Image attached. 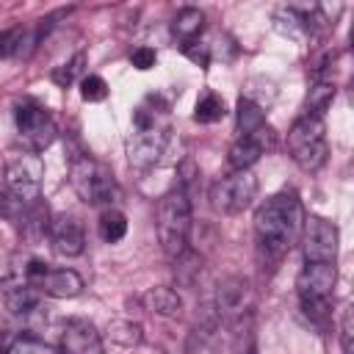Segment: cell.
Wrapping results in <instances>:
<instances>
[{"instance_id":"6da1fadb","label":"cell","mask_w":354,"mask_h":354,"mask_svg":"<svg viewBox=\"0 0 354 354\" xmlns=\"http://www.w3.org/2000/svg\"><path fill=\"white\" fill-rule=\"evenodd\" d=\"M304 210L293 191H279L268 196L254 210V238H257V254L268 266L279 263L301 235Z\"/></svg>"},{"instance_id":"7a4b0ae2","label":"cell","mask_w":354,"mask_h":354,"mask_svg":"<svg viewBox=\"0 0 354 354\" xmlns=\"http://www.w3.org/2000/svg\"><path fill=\"white\" fill-rule=\"evenodd\" d=\"M188 235H191V199L180 188L163 194L158 205V241L163 252L174 260L183 252H188Z\"/></svg>"},{"instance_id":"3957f363","label":"cell","mask_w":354,"mask_h":354,"mask_svg":"<svg viewBox=\"0 0 354 354\" xmlns=\"http://www.w3.org/2000/svg\"><path fill=\"white\" fill-rule=\"evenodd\" d=\"M69 185L75 188V194L86 202V205H108L119 196L116 180L111 174V169L88 155H80L72 160L69 166Z\"/></svg>"},{"instance_id":"277c9868","label":"cell","mask_w":354,"mask_h":354,"mask_svg":"<svg viewBox=\"0 0 354 354\" xmlns=\"http://www.w3.org/2000/svg\"><path fill=\"white\" fill-rule=\"evenodd\" d=\"M288 149L290 158L304 169L315 171L326 163L329 147H326V124L321 116H299L293 127L288 130Z\"/></svg>"},{"instance_id":"5b68a950","label":"cell","mask_w":354,"mask_h":354,"mask_svg":"<svg viewBox=\"0 0 354 354\" xmlns=\"http://www.w3.org/2000/svg\"><path fill=\"white\" fill-rule=\"evenodd\" d=\"M257 196V177L252 169H232L230 174H221L210 185V205L221 216H238L243 213Z\"/></svg>"},{"instance_id":"8992f818","label":"cell","mask_w":354,"mask_h":354,"mask_svg":"<svg viewBox=\"0 0 354 354\" xmlns=\"http://www.w3.org/2000/svg\"><path fill=\"white\" fill-rule=\"evenodd\" d=\"M337 282L335 263H304L296 277V290L307 315H324Z\"/></svg>"},{"instance_id":"52a82bcc","label":"cell","mask_w":354,"mask_h":354,"mask_svg":"<svg viewBox=\"0 0 354 354\" xmlns=\"http://www.w3.org/2000/svg\"><path fill=\"white\" fill-rule=\"evenodd\" d=\"M14 119H17V133H19L22 147L33 155L44 152L58 136V127H55L53 116L47 113V108H41L33 100L19 102L17 111H14Z\"/></svg>"},{"instance_id":"ba28073f","label":"cell","mask_w":354,"mask_h":354,"mask_svg":"<svg viewBox=\"0 0 354 354\" xmlns=\"http://www.w3.org/2000/svg\"><path fill=\"white\" fill-rule=\"evenodd\" d=\"M41 180H44V163H41V158L33 155V152L17 155L14 160H8L6 171H3L6 191H8L11 196H17L19 202H25V205L39 202Z\"/></svg>"},{"instance_id":"9c48e42d","label":"cell","mask_w":354,"mask_h":354,"mask_svg":"<svg viewBox=\"0 0 354 354\" xmlns=\"http://www.w3.org/2000/svg\"><path fill=\"white\" fill-rule=\"evenodd\" d=\"M299 241H301V252H304L307 263H335L340 232L332 221H326L321 216H310L301 224Z\"/></svg>"},{"instance_id":"30bf717a","label":"cell","mask_w":354,"mask_h":354,"mask_svg":"<svg viewBox=\"0 0 354 354\" xmlns=\"http://www.w3.org/2000/svg\"><path fill=\"white\" fill-rule=\"evenodd\" d=\"M252 307H254V299H252V288L243 277H227L221 285H218V293H216V310L224 321L230 324H238L243 318H252Z\"/></svg>"},{"instance_id":"8fae6325","label":"cell","mask_w":354,"mask_h":354,"mask_svg":"<svg viewBox=\"0 0 354 354\" xmlns=\"http://www.w3.org/2000/svg\"><path fill=\"white\" fill-rule=\"evenodd\" d=\"M166 149V130H160L155 122L138 124L130 144H127V158L133 169H152Z\"/></svg>"},{"instance_id":"7c38bea8","label":"cell","mask_w":354,"mask_h":354,"mask_svg":"<svg viewBox=\"0 0 354 354\" xmlns=\"http://www.w3.org/2000/svg\"><path fill=\"white\" fill-rule=\"evenodd\" d=\"M58 354H102V337L86 318H66L58 337Z\"/></svg>"},{"instance_id":"4fadbf2b","label":"cell","mask_w":354,"mask_h":354,"mask_svg":"<svg viewBox=\"0 0 354 354\" xmlns=\"http://www.w3.org/2000/svg\"><path fill=\"white\" fill-rule=\"evenodd\" d=\"M271 147H274V130L266 124L249 136H238L227 152V160L232 169H252L260 160V155H266Z\"/></svg>"},{"instance_id":"5bb4252c","label":"cell","mask_w":354,"mask_h":354,"mask_svg":"<svg viewBox=\"0 0 354 354\" xmlns=\"http://www.w3.org/2000/svg\"><path fill=\"white\" fill-rule=\"evenodd\" d=\"M50 243L58 257H77L86 249L83 224L75 216H58L50 221Z\"/></svg>"},{"instance_id":"9a60e30c","label":"cell","mask_w":354,"mask_h":354,"mask_svg":"<svg viewBox=\"0 0 354 354\" xmlns=\"http://www.w3.org/2000/svg\"><path fill=\"white\" fill-rule=\"evenodd\" d=\"M33 288L53 299H75L83 293V279L72 268H50L47 266V271L33 282Z\"/></svg>"},{"instance_id":"2e32d148","label":"cell","mask_w":354,"mask_h":354,"mask_svg":"<svg viewBox=\"0 0 354 354\" xmlns=\"http://www.w3.org/2000/svg\"><path fill=\"white\" fill-rule=\"evenodd\" d=\"M3 299L6 307L19 318H28L30 313L39 310V290L25 277H8L3 282Z\"/></svg>"},{"instance_id":"e0dca14e","label":"cell","mask_w":354,"mask_h":354,"mask_svg":"<svg viewBox=\"0 0 354 354\" xmlns=\"http://www.w3.org/2000/svg\"><path fill=\"white\" fill-rule=\"evenodd\" d=\"M202 28H205V14H202L199 8H180L177 17L171 19V36H174L183 47L194 44V41L199 39Z\"/></svg>"},{"instance_id":"ac0fdd59","label":"cell","mask_w":354,"mask_h":354,"mask_svg":"<svg viewBox=\"0 0 354 354\" xmlns=\"http://www.w3.org/2000/svg\"><path fill=\"white\" fill-rule=\"evenodd\" d=\"M144 301H147V310H149V313L163 315V318H174V315H180V310H183L180 293L171 290V288H152V290L144 296Z\"/></svg>"},{"instance_id":"d6986e66","label":"cell","mask_w":354,"mask_h":354,"mask_svg":"<svg viewBox=\"0 0 354 354\" xmlns=\"http://www.w3.org/2000/svg\"><path fill=\"white\" fill-rule=\"evenodd\" d=\"M266 127V113L257 102H252L249 97L238 100V136H249L254 130Z\"/></svg>"},{"instance_id":"ffe728a7","label":"cell","mask_w":354,"mask_h":354,"mask_svg":"<svg viewBox=\"0 0 354 354\" xmlns=\"http://www.w3.org/2000/svg\"><path fill=\"white\" fill-rule=\"evenodd\" d=\"M124 232H127V218H124V213L116 210V207H105L102 216H100V238H102L105 243H116V241L124 238Z\"/></svg>"},{"instance_id":"44dd1931","label":"cell","mask_w":354,"mask_h":354,"mask_svg":"<svg viewBox=\"0 0 354 354\" xmlns=\"http://www.w3.org/2000/svg\"><path fill=\"white\" fill-rule=\"evenodd\" d=\"M332 100H335V86L329 80H315V86L307 94V111L304 113L324 119V111L332 105Z\"/></svg>"},{"instance_id":"7402d4cb","label":"cell","mask_w":354,"mask_h":354,"mask_svg":"<svg viewBox=\"0 0 354 354\" xmlns=\"http://www.w3.org/2000/svg\"><path fill=\"white\" fill-rule=\"evenodd\" d=\"M6 354H58V348L44 343V340H39V337H33V335H17L6 346Z\"/></svg>"},{"instance_id":"603a6c76","label":"cell","mask_w":354,"mask_h":354,"mask_svg":"<svg viewBox=\"0 0 354 354\" xmlns=\"http://www.w3.org/2000/svg\"><path fill=\"white\" fill-rule=\"evenodd\" d=\"M227 108H224V100L218 94H205L199 102H196V111H194V119L202 122V124H213L218 119H224Z\"/></svg>"},{"instance_id":"cb8c5ba5","label":"cell","mask_w":354,"mask_h":354,"mask_svg":"<svg viewBox=\"0 0 354 354\" xmlns=\"http://www.w3.org/2000/svg\"><path fill=\"white\" fill-rule=\"evenodd\" d=\"M232 329H235L232 354H257V346H254V329H252V318H243V321L232 324Z\"/></svg>"},{"instance_id":"d4e9b609","label":"cell","mask_w":354,"mask_h":354,"mask_svg":"<svg viewBox=\"0 0 354 354\" xmlns=\"http://www.w3.org/2000/svg\"><path fill=\"white\" fill-rule=\"evenodd\" d=\"M83 61H86V58H83V53H77V55H75V58H69L66 64L55 66V69H53V75H50V77H53V83H55V86H61V88L72 86V83H75V77L83 72Z\"/></svg>"},{"instance_id":"484cf974","label":"cell","mask_w":354,"mask_h":354,"mask_svg":"<svg viewBox=\"0 0 354 354\" xmlns=\"http://www.w3.org/2000/svg\"><path fill=\"white\" fill-rule=\"evenodd\" d=\"M111 337L116 340V343H122V346H138L141 343V326L138 324H133V321H113L111 324Z\"/></svg>"},{"instance_id":"4316f807","label":"cell","mask_w":354,"mask_h":354,"mask_svg":"<svg viewBox=\"0 0 354 354\" xmlns=\"http://www.w3.org/2000/svg\"><path fill=\"white\" fill-rule=\"evenodd\" d=\"M80 97L86 102H102L108 97V83L100 75H83L80 77Z\"/></svg>"},{"instance_id":"83f0119b","label":"cell","mask_w":354,"mask_h":354,"mask_svg":"<svg viewBox=\"0 0 354 354\" xmlns=\"http://www.w3.org/2000/svg\"><path fill=\"white\" fill-rule=\"evenodd\" d=\"M340 346H343V354H354V324H351V307L348 304L340 313Z\"/></svg>"},{"instance_id":"f1b7e54d","label":"cell","mask_w":354,"mask_h":354,"mask_svg":"<svg viewBox=\"0 0 354 354\" xmlns=\"http://www.w3.org/2000/svg\"><path fill=\"white\" fill-rule=\"evenodd\" d=\"M155 61H158V55H155V50H152V47H136V50L130 53V64H133L136 69H141V72L152 69V66H155Z\"/></svg>"},{"instance_id":"f546056e","label":"cell","mask_w":354,"mask_h":354,"mask_svg":"<svg viewBox=\"0 0 354 354\" xmlns=\"http://www.w3.org/2000/svg\"><path fill=\"white\" fill-rule=\"evenodd\" d=\"M183 50H185V55H188L194 64H199V66H207V64H210L207 47H205L202 41H194V44H188V47H183Z\"/></svg>"}]
</instances>
